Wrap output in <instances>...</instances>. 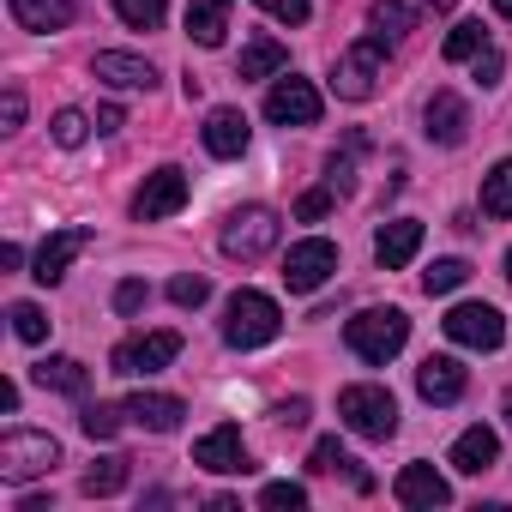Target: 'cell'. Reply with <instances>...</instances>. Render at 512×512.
<instances>
[{
    "instance_id": "obj_46",
    "label": "cell",
    "mask_w": 512,
    "mask_h": 512,
    "mask_svg": "<svg viewBox=\"0 0 512 512\" xmlns=\"http://www.w3.org/2000/svg\"><path fill=\"white\" fill-rule=\"evenodd\" d=\"M0 410H7V416L19 410V380H0Z\"/></svg>"
},
{
    "instance_id": "obj_20",
    "label": "cell",
    "mask_w": 512,
    "mask_h": 512,
    "mask_svg": "<svg viewBox=\"0 0 512 512\" xmlns=\"http://www.w3.org/2000/svg\"><path fill=\"white\" fill-rule=\"evenodd\" d=\"M494 458H500V434L494 428H464L458 440H452V470H464V476H482V470H494Z\"/></svg>"
},
{
    "instance_id": "obj_32",
    "label": "cell",
    "mask_w": 512,
    "mask_h": 512,
    "mask_svg": "<svg viewBox=\"0 0 512 512\" xmlns=\"http://www.w3.org/2000/svg\"><path fill=\"white\" fill-rule=\"evenodd\" d=\"M115 13H121V25H133V31H163V19H169L163 0H115Z\"/></svg>"
},
{
    "instance_id": "obj_18",
    "label": "cell",
    "mask_w": 512,
    "mask_h": 512,
    "mask_svg": "<svg viewBox=\"0 0 512 512\" xmlns=\"http://www.w3.org/2000/svg\"><path fill=\"white\" fill-rule=\"evenodd\" d=\"M181 416H187V404L169 398V392H133L127 398V422H139L145 434H175Z\"/></svg>"
},
{
    "instance_id": "obj_38",
    "label": "cell",
    "mask_w": 512,
    "mask_h": 512,
    "mask_svg": "<svg viewBox=\"0 0 512 512\" xmlns=\"http://www.w3.org/2000/svg\"><path fill=\"white\" fill-rule=\"evenodd\" d=\"M169 302H175V308H205V302H211V284L193 278V272H181V278H169Z\"/></svg>"
},
{
    "instance_id": "obj_29",
    "label": "cell",
    "mask_w": 512,
    "mask_h": 512,
    "mask_svg": "<svg viewBox=\"0 0 512 512\" xmlns=\"http://www.w3.org/2000/svg\"><path fill=\"white\" fill-rule=\"evenodd\" d=\"M482 211H488V217H512V157H500V163L482 175Z\"/></svg>"
},
{
    "instance_id": "obj_14",
    "label": "cell",
    "mask_w": 512,
    "mask_h": 512,
    "mask_svg": "<svg viewBox=\"0 0 512 512\" xmlns=\"http://www.w3.org/2000/svg\"><path fill=\"white\" fill-rule=\"evenodd\" d=\"M392 494H398V506H410V512H434V506L452 500V488H446V476H440L434 464H404L398 482H392Z\"/></svg>"
},
{
    "instance_id": "obj_34",
    "label": "cell",
    "mask_w": 512,
    "mask_h": 512,
    "mask_svg": "<svg viewBox=\"0 0 512 512\" xmlns=\"http://www.w3.org/2000/svg\"><path fill=\"white\" fill-rule=\"evenodd\" d=\"M7 320H13V338H19V344H43V338H49V314H43L37 302H13Z\"/></svg>"
},
{
    "instance_id": "obj_44",
    "label": "cell",
    "mask_w": 512,
    "mask_h": 512,
    "mask_svg": "<svg viewBox=\"0 0 512 512\" xmlns=\"http://www.w3.org/2000/svg\"><path fill=\"white\" fill-rule=\"evenodd\" d=\"M121 127H127V115H121L115 103H103V109H97V133H121Z\"/></svg>"
},
{
    "instance_id": "obj_40",
    "label": "cell",
    "mask_w": 512,
    "mask_h": 512,
    "mask_svg": "<svg viewBox=\"0 0 512 512\" xmlns=\"http://www.w3.org/2000/svg\"><path fill=\"white\" fill-rule=\"evenodd\" d=\"M260 7H266L278 25H308V13H314L308 0H260Z\"/></svg>"
},
{
    "instance_id": "obj_2",
    "label": "cell",
    "mask_w": 512,
    "mask_h": 512,
    "mask_svg": "<svg viewBox=\"0 0 512 512\" xmlns=\"http://www.w3.org/2000/svg\"><path fill=\"white\" fill-rule=\"evenodd\" d=\"M344 344H350L362 362L386 368V362L410 344V320H404V308H362V314L344 326Z\"/></svg>"
},
{
    "instance_id": "obj_17",
    "label": "cell",
    "mask_w": 512,
    "mask_h": 512,
    "mask_svg": "<svg viewBox=\"0 0 512 512\" xmlns=\"http://www.w3.org/2000/svg\"><path fill=\"white\" fill-rule=\"evenodd\" d=\"M422 133L434 139V145H464L470 139V109H464V97H452V91H434L428 97V109H422Z\"/></svg>"
},
{
    "instance_id": "obj_50",
    "label": "cell",
    "mask_w": 512,
    "mask_h": 512,
    "mask_svg": "<svg viewBox=\"0 0 512 512\" xmlns=\"http://www.w3.org/2000/svg\"><path fill=\"white\" fill-rule=\"evenodd\" d=\"M506 278H512V253H506Z\"/></svg>"
},
{
    "instance_id": "obj_15",
    "label": "cell",
    "mask_w": 512,
    "mask_h": 512,
    "mask_svg": "<svg viewBox=\"0 0 512 512\" xmlns=\"http://www.w3.org/2000/svg\"><path fill=\"white\" fill-rule=\"evenodd\" d=\"M416 253H422V223H416V217H392V223L374 229V260H380L386 272L410 266Z\"/></svg>"
},
{
    "instance_id": "obj_42",
    "label": "cell",
    "mask_w": 512,
    "mask_h": 512,
    "mask_svg": "<svg viewBox=\"0 0 512 512\" xmlns=\"http://www.w3.org/2000/svg\"><path fill=\"white\" fill-rule=\"evenodd\" d=\"M500 73H506V55L500 49H482L476 55V85H500Z\"/></svg>"
},
{
    "instance_id": "obj_11",
    "label": "cell",
    "mask_w": 512,
    "mask_h": 512,
    "mask_svg": "<svg viewBox=\"0 0 512 512\" xmlns=\"http://www.w3.org/2000/svg\"><path fill=\"white\" fill-rule=\"evenodd\" d=\"M175 356H181V332H145V338H127V344H115L109 368H115V374H127V380H139V374H157V368H169Z\"/></svg>"
},
{
    "instance_id": "obj_28",
    "label": "cell",
    "mask_w": 512,
    "mask_h": 512,
    "mask_svg": "<svg viewBox=\"0 0 512 512\" xmlns=\"http://www.w3.org/2000/svg\"><path fill=\"white\" fill-rule=\"evenodd\" d=\"M79 488L91 494V500H109V494H121L127 488V458L121 452H109V458H97L85 476H79Z\"/></svg>"
},
{
    "instance_id": "obj_3",
    "label": "cell",
    "mask_w": 512,
    "mask_h": 512,
    "mask_svg": "<svg viewBox=\"0 0 512 512\" xmlns=\"http://www.w3.org/2000/svg\"><path fill=\"white\" fill-rule=\"evenodd\" d=\"M278 211L272 205H241V211H229L223 217V235H217V247L229 253V260H266V253L278 247Z\"/></svg>"
},
{
    "instance_id": "obj_37",
    "label": "cell",
    "mask_w": 512,
    "mask_h": 512,
    "mask_svg": "<svg viewBox=\"0 0 512 512\" xmlns=\"http://www.w3.org/2000/svg\"><path fill=\"white\" fill-rule=\"evenodd\" d=\"M260 506H266V512H302V506H308V488H302V482H266Z\"/></svg>"
},
{
    "instance_id": "obj_43",
    "label": "cell",
    "mask_w": 512,
    "mask_h": 512,
    "mask_svg": "<svg viewBox=\"0 0 512 512\" xmlns=\"http://www.w3.org/2000/svg\"><path fill=\"white\" fill-rule=\"evenodd\" d=\"M0 121H7L0 133H19V121H25V91H19V85H7V103H0Z\"/></svg>"
},
{
    "instance_id": "obj_1",
    "label": "cell",
    "mask_w": 512,
    "mask_h": 512,
    "mask_svg": "<svg viewBox=\"0 0 512 512\" xmlns=\"http://www.w3.org/2000/svg\"><path fill=\"white\" fill-rule=\"evenodd\" d=\"M284 332V314L266 290H235L229 296V314H223V344L229 350H260Z\"/></svg>"
},
{
    "instance_id": "obj_31",
    "label": "cell",
    "mask_w": 512,
    "mask_h": 512,
    "mask_svg": "<svg viewBox=\"0 0 512 512\" xmlns=\"http://www.w3.org/2000/svg\"><path fill=\"white\" fill-rule=\"evenodd\" d=\"M362 145H368V139L350 133V145L332 151V163H326V187H332V193H350V187H356V151H362Z\"/></svg>"
},
{
    "instance_id": "obj_41",
    "label": "cell",
    "mask_w": 512,
    "mask_h": 512,
    "mask_svg": "<svg viewBox=\"0 0 512 512\" xmlns=\"http://www.w3.org/2000/svg\"><path fill=\"white\" fill-rule=\"evenodd\" d=\"M151 302V290L139 284V278H127V284H115V314H139Z\"/></svg>"
},
{
    "instance_id": "obj_9",
    "label": "cell",
    "mask_w": 512,
    "mask_h": 512,
    "mask_svg": "<svg viewBox=\"0 0 512 512\" xmlns=\"http://www.w3.org/2000/svg\"><path fill=\"white\" fill-rule=\"evenodd\" d=\"M440 326H446V338L464 344V350H500V344H506V320H500V308H488V302H458Z\"/></svg>"
},
{
    "instance_id": "obj_33",
    "label": "cell",
    "mask_w": 512,
    "mask_h": 512,
    "mask_svg": "<svg viewBox=\"0 0 512 512\" xmlns=\"http://www.w3.org/2000/svg\"><path fill=\"white\" fill-rule=\"evenodd\" d=\"M488 49V31L476 25V19H464V25H452V37H446V61H476Z\"/></svg>"
},
{
    "instance_id": "obj_26",
    "label": "cell",
    "mask_w": 512,
    "mask_h": 512,
    "mask_svg": "<svg viewBox=\"0 0 512 512\" xmlns=\"http://www.w3.org/2000/svg\"><path fill=\"white\" fill-rule=\"evenodd\" d=\"M410 25H416V13L404 7V0H374V7H368V31H374L380 43H404Z\"/></svg>"
},
{
    "instance_id": "obj_35",
    "label": "cell",
    "mask_w": 512,
    "mask_h": 512,
    "mask_svg": "<svg viewBox=\"0 0 512 512\" xmlns=\"http://www.w3.org/2000/svg\"><path fill=\"white\" fill-rule=\"evenodd\" d=\"M464 278H470V266H464V260H434V266L422 272V290H428V296H452Z\"/></svg>"
},
{
    "instance_id": "obj_10",
    "label": "cell",
    "mask_w": 512,
    "mask_h": 512,
    "mask_svg": "<svg viewBox=\"0 0 512 512\" xmlns=\"http://www.w3.org/2000/svg\"><path fill=\"white\" fill-rule=\"evenodd\" d=\"M187 169H175V163H163V169H151L145 175V187L133 193V217L139 223H157V217H175L181 205H187Z\"/></svg>"
},
{
    "instance_id": "obj_39",
    "label": "cell",
    "mask_w": 512,
    "mask_h": 512,
    "mask_svg": "<svg viewBox=\"0 0 512 512\" xmlns=\"http://www.w3.org/2000/svg\"><path fill=\"white\" fill-rule=\"evenodd\" d=\"M332 205H338V193H332V187H314V193H302V199H296V217H302V223H320Z\"/></svg>"
},
{
    "instance_id": "obj_6",
    "label": "cell",
    "mask_w": 512,
    "mask_h": 512,
    "mask_svg": "<svg viewBox=\"0 0 512 512\" xmlns=\"http://www.w3.org/2000/svg\"><path fill=\"white\" fill-rule=\"evenodd\" d=\"M386 49H392V43H380L374 31H368L362 43H350V49L332 61V91H338L344 103H362V97H374V79H380V61H386Z\"/></svg>"
},
{
    "instance_id": "obj_7",
    "label": "cell",
    "mask_w": 512,
    "mask_h": 512,
    "mask_svg": "<svg viewBox=\"0 0 512 512\" xmlns=\"http://www.w3.org/2000/svg\"><path fill=\"white\" fill-rule=\"evenodd\" d=\"M332 272H338V247H332L326 235H308V241H296V247L284 253V284H290V296L326 290Z\"/></svg>"
},
{
    "instance_id": "obj_27",
    "label": "cell",
    "mask_w": 512,
    "mask_h": 512,
    "mask_svg": "<svg viewBox=\"0 0 512 512\" xmlns=\"http://www.w3.org/2000/svg\"><path fill=\"white\" fill-rule=\"evenodd\" d=\"M308 470H314V476H338V470H350V476H356V488H362V494H368V488H374V476H368V470H356V458H350V452H344V446H338V440H320V446H314V452H308Z\"/></svg>"
},
{
    "instance_id": "obj_8",
    "label": "cell",
    "mask_w": 512,
    "mask_h": 512,
    "mask_svg": "<svg viewBox=\"0 0 512 512\" xmlns=\"http://www.w3.org/2000/svg\"><path fill=\"white\" fill-rule=\"evenodd\" d=\"M266 121L272 127H314L320 121V91L296 73H278L266 91Z\"/></svg>"
},
{
    "instance_id": "obj_48",
    "label": "cell",
    "mask_w": 512,
    "mask_h": 512,
    "mask_svg": "<svg viewBox=\"0 0 512 512\" xmlns=\"http://www.w3.org/2000/svg\"><path fill=\"white\" fill-rule=\"evenodd\" d=\"M428 7H434V13H446V7H458V0H428Z\"/></svg>"
},
{
    "instance_id": "obj_25",
    "label": "cell",
    "mask_w": 512,
    "mask_h": 512,
    "mask_svg": "<svg viewBox=\"0 0 512 512\" xmlns=\"http://www.w3.org/2000/svg\"><path fill=\"white\" fill-rule=\"evenodd\" d=\"M31 374H37L43 392H67V398H85V386H91V368L73 362V356H43Z\"/></svg>"
},
{
    "instance_id": "obj_5",
    "label": "cell",
    "mask_w": 512,
    "mask_h": 512,
    "mask_svg": "<svg viewBox=\"0 0 512 512\" xmlns=\"http://www.w3.org/2000/svg\"><path fill=\"white\" fill-rule=\"evenodd\" d=\"M55 464H61V440L55 434H37V428H7L0 434V476L7 482L49 476Z\"/></svg>"
},
{
    "instance_id": "obj_30",
    "label": "cell",
    "mask_w": 512,
    "mask_h": 512,
    "mask_svg": "<svg viewBox=\"0 0 512 512\" xmlns=\"http://www.w3.org/2000/svg\"><path fill=\"white\" fill-rule=\"evenodd\" d=\"M121 422H127V404H85V410H79V428H85L91 440H115Z\"/></svg>"
},
{
    "instance_id": "obj_4",
    "label": "cell",
    "mask_w": 512,
    "mask_h": 512,
    "mask_svg": "<svg viewBox=\"0 0 512 512\" xmlns=\"http://www.w3.org/2000/svg\"><path fill=\"white\" fill-rule=\"evenodd\" d=\"M338 416L362 440H392L398 434V398L386 386H344L338 392Z\"/></svg>"
},
{
    "instance_id": "obj_23",
    "label": "cell",
    "mask_w": 512,
    "mask_h": 512,
    "mask_svg": "<svg viewBox=\"0 0 512 512\" xmlns=\"http://www.w3.org/2000/svg\"><path fill=\"white\" fill-rule=\"evenodd\" d=\"M187 37L199 49H223V37H229V0H187Z\"/></svg>"
},
{
    "instance_id": "obj_13",
    "label": "cell",
    "mask_w": 512,
    "mask_h": 512,
    "mask_svg": "<svg viewBox=\"0 0 512 512\" xmlns=\"http://www.w3.org/2000/svg\"><path fill=\"white\" fill-rule=\"evenodd\" d=\"M85 247H91V229H85V223H67V229H55V235L37 247V272H31V278H37V284H61V278H67V266L79 260Z\"/></svg>"
},
{
    "instance_id": "obj_21",
    "label": "cell",
    "mask_w": 512,
    "mask_h": 512,
    "mask_svg": "<svg viewBox=\"0 0 512 512\" xmlns=\"http://www.w3.org/2000/svg\"><path fill=\"white\" fill-rule=\"evenodd\" d=\"M7 13H13L19 31L49 37V31H67L73 25V0H7Z\"/></svg>"
},
{
    "instance_id": "obj_24",
    "label": "cell",
    "mask_w": 512,
    "mask_h": 512,
    "mask_svg": "<svg viewBox=\"0 0 512 512\" xmlns=\"http://www.w3.org/2000/svg\"><path fill=\"white\" fill-rule=\"evenodd\" d=\"M284 67H290V49L278 37H253L241 49V61H235V79H278Z\"/></svg>"
},
{
    "instance_id": "obj_47",
    "label": "cell",
    "mask_w": 512,
    "mask_h": 512,
    "mask_svg": "<svg viewBox=\"0 0 512 512\" xmlns=\"http://www.w3.org/2000/svg\"><path fill=\"white\" fill-rule=\"evenodd\" d=\"M494 13H500V19H512V0H494Z\"/></svg>"
},
{
    "instance_id": "obj_16",
    "label": "cell",
    "mask_w": 512,
    "mask_h": 512,
    "mask_svg": "<svg viewBox=\"0 0 512 512\" xmlns=\"http://www.w3.org/2000/svg\"><path fill=\"white\" fill-rule=\"evenodd\" d=\"M91 73H97L103 85H115V91H151V85H157V67H151L145 55H127V49H103V55L91 61Z\"/></svg>"
},
{
    "instance_id": "obj_12",
    "label": "cell",
    "mask_w": 512,
    "mask_h": 512,
    "mask_svg": "<svg viewBox=\"0 0 512 512\" xmlns=\"http://www.w3.org/2000/svg\"><path fill=\"white\" fill-rule=\"evenodd\" d=\"M193 464L211 470V476H247V470H253V458H247L235 422H217L211 434H199V440H193Z\"/></svg>"
},
{
    "instance_id": "obj_22",
    "label": "cell",
    "mask_w": 512,
    "mask_h": 512,
    "mask_svg": "<svg viewBox=\"0 0 512 512\" xmlns=\"http://www.w3.org/2000/svg\"><path fill=\"white\" fill-rule=\"evenodd\" d=\"M247 139H253V133H247V115H241V109H211V115H205V151H211V157H241Z\"/></svg>"
},
{
    "instance_id": "obj_36",
    "label": "cell",
    "mask_w": 512,
    "mask_h": 512,
    "mask_svg": "<svg viewBox=\"0 0 512 512\" xmlns=\"http://www.w3.org/2000/svg\"><path fill=\"white\" fill-rule=\"evenodd\" d=\"M49 133H55V145H67V151H79V145L91 139V121H85L79 109H61V115L49 121Z\"/></svg>"
},
{
    "instance_id": "obj_45",
    "label": "cell",
    "mask_w": 512,
    "mask_h": 512,
    "mask_svg": "<svg viewBox=\"0 0 512 512\" xmlns=\"http://www.w3.org/2000/svg\"><path fill=\"white\" fill-rule=\"evenodd\" d=\"M278 422L302 428V422H308V398H290V404H278Z\"/></svg>"
},
{
    "instance_id": "obj_49",
    "label": "cell",
    "mask_w": 512,
    "mask_h": 512,
    "mask_svg": "<svg viewBox=\"0 0 512 512\" xmlns=\"http://www.w3.org/2000/svg\"><path fill=\"white\" fill-rule=\"evenodd\" d=\"M506 422H512V392H506Z\"/></svg>"
},
{
    "instance_id": "obj_19",
    "label": "cell",
    "mask_w": 512,
    "mask_h": 512,
    "mask_svg": "<svg viewBox=\"0 0 512 512\" xmlns=\"http://www.w3.org/2000/svg\"><path fill=\"white\" fill-rule=\"evenodd\" d=\"M416 392H422L428 404H458V398H464V368H458L452 356H428V362L416 368Z\"/></svg>"
}]
</instances>
